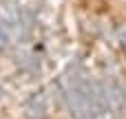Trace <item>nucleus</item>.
Instances as JSON below:
<instances>
[{
  "mask_svg": "<svg viewBox=\"0 0 126 119\" xmlns=\"http://www.w3.org/2000/svg\"><path fill=\"white\" fill-rule=\"evenodd\" d=\"M120 40H122V46L126 51V29H120Z\"/></svg>",
  "mask_w": 126,
  "mask_h": 119,
  "instance_id": "obj_2",
  "label": "nucleus"
},
{
  "mask_svg": "<svg viewBox=\"0 0 126 119\" xmlns=\"http://www.w3.org/2000/svg\"><path fill=\"white\" fill-rule=\"evenodd\" d=\"M62 93L75 119H120V110L111 102L106 84L95 82L84 73H66L62 79Z\"/></svg>",
  "mask_w": 126,
  "mask_h": 119,
  "instance_id": "obj_1",
  "label": "nucleus"
}]
</instances>
